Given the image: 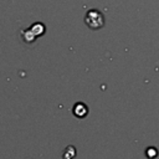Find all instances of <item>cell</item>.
I'll list each match as a JSON object with an SVG mask.
<instances>
[{"mask_svg": "<svg viewBox=\"0 0 159 159\" xmlns=\"http://www.w3.org/2000/svg\"><path fill=\"white\" fill-rule=\"evenodd\" d=\"M29 29L31 30V32H32L36 37L42 36V35L45 34V31H46V27H45V25H43L42 22H35V24H32Z\"/></svg>", "mask_w": 159, "mask_h": 159, "instance_id": "2", "label": "cell"}, {"mask_svg": "<svg viewBox=\"0 0 159 159\" xmlns=\"http://www.w3.org/2000/svg\"><path fill=\"white\" fill-rule=\"evenodd\" d=\"M84 22L89 29L98 30L104 26V16L99 10L92 9L89 11H87V14L84 16Z\"/></svg>", "mask_w": 159, "mask_h": 159, "instance_id": "1", "label": "cell"}, {"mask_svg": "<svg viewBox=\"0 0 159 159\" xmlns=\"http://www.w3.org/2000/svg\"><path fill=\"white\" fill-rule=\"evenodd\" d=\"M72 111H73V114L76 117H80V118L86 117L87 116V112H88V109H87V107H86L84 103H76V106L73 107Z\"/></svg>", "mask_w": 159, "mask_h": 159, "instance_id": "3", "label": "cell"}, {"mask_svg": "<svg viewBox=\"0 0 159 159\" xmlns=\"http://www.w3.org/2000/svg\"><path fill=\"white\" fill-rule=\"evenodd\" d=\"M21 34V37H22V41L26 42V43H32L35 40H36V36L31 32L30 29H25V30H21L20 31Z\"/></svg>", "mask_w": 159, "mask_h": 159, "instance_id": "4", "label": "cell"}]
</instances>
